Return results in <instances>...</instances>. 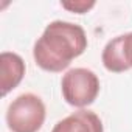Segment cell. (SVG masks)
Returning a JSON list of instances; mask_svg holds the SVG:
<instances>
[{
    "instance_id": "cell-2",
    "label": "cell",
    "mask_w": 132,
    "mask_h": 132,
    "mask_svg": "<svg viewBox=\"0 0 132 132\" xmlns=\"http://www.w3.org/2000/svg\"><path fill=\"white\" fill-rule=\"evenodd\" d=\"M45 117L44 101L34 93H22L8 106L6 124L11 132H39Z\"/></svg>"
},
{
    "instance_id": "cell-3",
    "label": "cell",
    "mask_w": 132,
    "mask_h": 132,
    "mask_svg": "<svg viewBox=\"0 0 132 132\" xmlns=\"http://www.w3.org/2000/svg\"><path fill=\"white\" fill-rule=\"evenodd\" d=\"M100 89L101 86L96 73L84 67L69 70L61 81V92L65 103L79 109H84L95 103Z\"/></svg>"
},
{
    "instance_id": "cell-7",
    "label": "cell",
    "mask_w": 132,
    "mask_h": 132,
    "mask_svg": "<svg viewBox=\"0 0 132 132\" xmlns=\"http://www.w3.org/2000/svg\"><path fill=\"white\" fill-rule=\"evenodd\" d=\"M96 3L95 2H87V0H70V2H61V6L75 14H86L89 13Z\"/></svg>"
},
{
    "instance_id": "cell-6",
    "label": "cell",
    "mask_w": 132,
    "mask_h": 132,
    "mask_svg": "<svg viewBox=\"0 0 132 132\" xmlns=\"http://www.w3.org/2000/svg\"><path fill=\"white\" fill-rule=\"evenodd\" d=\"M101 61L107 72L123 73V72L129 70V67L126 65V61H124V56H123L121 36H117L106 44V47L103 48V53H101Z\"/></svg>"
},
{
    "instance_id": "cell-5",
    "label": "cell",
    "mask_w": 132,
    "mask_h": 132,
    "mask_svg": "<svg viewBox=\"0 0 132 132\" xmlns=\"http://www.w3.org/2000/svg\"><path fill=\"white\" fill-rule=\"evenodd\" d=\"M51 132H104V126L95 112L79 109L57 121Z\"/></svg>"
},
{
    "instance_id": "cell-1",
    "label": "cell",
    "mask_w": 132,
    "mask_h": 132,
    "mask_svg": "<svg viewBox=\"0 0 132 132\" xmlns=\"http://www.w3.org/2000/svg\"><path fill=\"white\" fill-rule=\"evenodd\" d=\"M89 40L81 25L53 20L50 22L42 36L36 40L33 57L37 67L50 73H59L79 57L87 50Z\"/></svg>"
},
{
    "instance_id": "cell-4",
    "label": "cell",
    "mask_w": 132,
    "mask_h": 132,
    "mask_svg": "<svg viewBox=\"0 0 132 132\" xmlns=\"http://www.w3.org/2000/svg\"><path fill=\"white\" fill-rule=\"evenodd\" d=\"M25 70V62L17 53L3 51L0 54V93L2 96H6L22 82Z\"/></svg>"
},
{
    "instance_id": "cell-8",
    "label": "cell",
    "mask_w": 132,
    "mask_h": 132,
    "mask_svg": "<svg viewBox=\"0 0 132 132\" xmlns=\"http://www.w3.org/2000/svg\"><path fill=\"white\" fill-rule=\"evenodd\" d=\"M121 48H123L126 65L129 69H132V33L121 34Z\"/></svg>"
}]
</instances>
